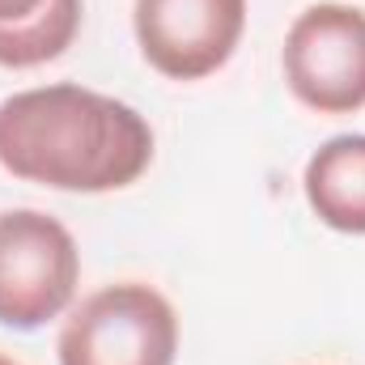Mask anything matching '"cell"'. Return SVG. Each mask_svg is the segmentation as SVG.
<instances>
[{"mask_svg":"<svg viewBox=\"0 0 365 365\" xmlns=\"http://www.w3.org/2000/svg\"><path fill=\"white\" fill-rule=\"evenodd\" d=\"M153 162L149 123L106 93L43 86L0 102V166L56 191H115Z\"/></svg>","mask_w":365,"mask_h":365,"instance_id":"1","label":"cell"},{"mask_svg":"<svg viewBox=\"0 0 365 365\" xmlns=\"http://www.w3.org/2000/svg\"><path fill=\"white\" fill-rule=\"evenodd\" d=\"M175 306L136 280L98 289L60 331V365H175Z\"/></svg>","mask_w":365,"mask_h":365,"instance_id":"2","label":"cell"},{"mask_svg":"<svg viewBox=\"0 0 365 365\" xmlns=\"http://www.w3.org/2000/svg\"><path fill=\"white\" fill-rule=\"evenodd\" d=\"M77 242L73 234L34 208L0 212V323L34 331L64 314L77 293Z\"/></svg>","mask_w":365,"mask_h":365,"instance_id":"3","label":"cell"},{"mask_svg":"<svg viewBox=\"0 0 365 365\" xmlns=\"http://www.w3.org/2000/svg\"><path fill=\"white\" fill-rule=\"evenodd\" d=\"M284 81L319 115L365 106V13L353 4L306 9L284 38Z\"/></svg>","mask_w":365,"mask_h":365,"instance_id":"4","label":"cell"},{"mask_svg":"<svg viewBox=\"0 0 365 365\" xmlns=\"http://www.w3.org/2000/svg\"><path fill=\"white\" fill-rule=\"evenodd\" d=\"M247 26V0H136V43L170 81L217 73Z\"/></svg>","mask_w":365,"mask_h":365,"instance_id":"5","label":"cell"},{"mask_svg":"<svg viewBox=\"0 0 365 365\" xmlns=\"http://www.w3.org/2000/svg\"><path fill=\"white\" fill-rule=\"evenodd\" d=\"M306 200L323 225L365 234V136L327 140L306 166Z\"/></svg>","mask_w":365,"mask_h":365,"instance_id":"6","label":"cell"},{"mask_svg":"<svg viewBox=\"0 0 365 365\" xmlns=\"http://www.w3.org/2000/svg\"><path fill=\"white\" fill-rule=\"evenodd\" d=\"M81 0H0V64L34 68L77 38Z\"/></svg>","mask_w":365,"mask_h":365,"instance_id":"7","label":"cell"},{"mask_svg":"<svg viewBox=\"0 0 365 365\" xmlns=\"http://www.w3.org/2000/svg\"><path fill=\"white\" fill-rule=\"evenodd\" d=\"M0 365H17V361H13V357H4V353H0Z\"/></svg>","mask_w":365,"mask_h":365,"instance_id":"8","label":"cell"}]
</instances>
